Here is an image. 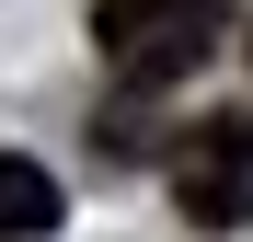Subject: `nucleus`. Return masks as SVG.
<instances>
[{"label": "nucleus", "instance_id": "f03ea898", "mask_svg": "<svg viewBox=\"0 0 253 242\" xmlns=\"http://www.w3.org/2000/svg\"><path fill=\"white\" fill-rule=\"evenodd\" d=\"M184 23H219V0H92V47L104 58H138L161 35H184Z\"/></svg>", "mask_w": 253, "mask_h": 242}, {"label": "nucleus", "instance_id": "f257e3e1", "mask_svg": "<svg viewBox=\"0 0 253 242\" xmlns=\"http://www.w3.org/2000/svg\"><path fill=\"white\" fill-rule=\"evenodd\" d=\"M173 208L196 231H253V115H207L173 150Z\"/></svg>", "mask_w": 253, "mask_h": 242}, {"label": "nucleus", "instance_id": "7ed1b4c3", "mask_svg": "<svg viewBox=\"0 0 253 242\" xmlns=\"http://www.w3.org/2000/svg\"><path fill=\"white\" fill-rule=\"evenodd\" d=\"M58 219H69L58 173H46V161H23V150H0V242H46Z\"/></svg>", "mask_w": 253, "mask_h": 242}]
</instances>
